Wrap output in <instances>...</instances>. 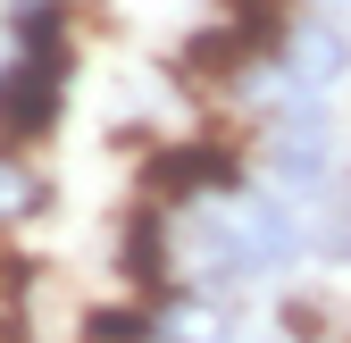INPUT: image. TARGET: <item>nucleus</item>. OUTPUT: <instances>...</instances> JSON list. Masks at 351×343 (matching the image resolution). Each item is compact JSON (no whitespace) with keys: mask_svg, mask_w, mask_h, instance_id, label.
Returning a JSON list of instances; mask_svg holds the SVG:
<instances>
[{"mask_svg":"<svg viewBox=\"0 0 351 343\" xmlns=\"http://www.w3.org/2000/svg\"><path fill=\"white\" fill-rule=\"evenodd\" d=\"M184 251H193V276L201 285H251V276H276L293 260H310L301 243V209L285 193H259V185H234L201 209H184Z\"/></svg>","mask_w":351,"mask_h":343,"instance_id":"1","label":"nucleus"},{"mask_svg":"<svg viewBox=\"0 0 351 343\" xmlns=\"http://www.w3.org/2000/svg\"><path fill=\"white\" fill-rule=\"evenodd\" d=\"M234 185H251V159H243L234 134H176V143L134 159V193L167 201V209H201V201L234 193Z\"/></svg>","mask_w":351,"mask_h":343,"instance_id":"2","label":"nucleus"},{"mask_svg":"<svg viewBox=\"0 0 351 343\" xmlns=\"http://www.w3.org/2000/svg\"><path fill=\"white\" fill-rule=\"evenodd\" d=\"M343 75H351V34H343V17L335 9H301L293 34H285V51L243 84V101H268V109L276 101H326Z\"/></svg>","mask_w":351,"mask_h":343,"instance_id":"3","label":"nucleus"},{"mask_svg":"<svg viewBox=\"0 0 351 343\" xmlns=\"http://www.w3.org/2000/svg\"><path fill=\"white\" fill-rule=\"evenodd\" d=\"M259 167L276 176V193L318 201L335 185V109L326 101H276L259 117Z\"/></svg>","mask_w":351,"mask_h":343,"instance_id":"4","label":"nucleus"},{"mask_svg":"<svg viewBox=\"0 0 351 343\" xmlns=\"http://www.w3.org/2000/svg\"><path fill=\"white\" fill-rule=\"evenodd\" d=\"M184 209H167V201H143L134 193V209L117 218V276H125V293H143V302H159V293L176 285V251H184Z\"/></svg>","mask_w":351,"mask_h":343,"instance_id":"5","label":"nucleus"},{"mask_svg":"<svg viewBox=\"0 0 351 343\" xmlns=\"http://www.w3.org/2000/svg\"><path fill=\"white\" fill-rule=\"evenodd\" d=\"M67 117V67H42V59H9L0 67V143L25 151V143H51Z\"/></svg>","mask_w":351,"mask_h":343,"instance_id":"6","label":"nucleus"},{"mask_svg":"<svg viewBox=\"0 0 351 343\" xmlns=\"http://www.w3.org/2000/svg\"><path fill=\"white\" fill-rule=\"evenodd\" d=\"M159 343H234V310H226V285L176 276V285L159 293Z\"/></svg>","mask_w":351,"mask_h":343,"instance_id":"7","label":"nucleus"},{"mask_svg":"<svg viewBox=\"0 0 351 343\" xmlns=\"http://www.w3.org/2000/svg\"><path fill=\"white\" fill-rule=\"evenodd\" d=\"M0 17H9L17 59H42V67L75 75V0H9Z\"/></svg>","mask_w":351,"mask_h":343,"instance_id":"8","label":"nucleus"},{"mask_svg":"<svg viewBox=\"0 0 351 343\" xmlns=\"http://www.w3.org/2000/svg\"><path fill=\"white\" fill-rule=\"evenodd\" d=\"M84 343H159V302H143V293L93 302L84 310Z\"/></svg>","mask_w":351,"mask_h":343,"instance_id":"9","label":"nucleus"},{"mask_svg":"<svg viewBox=\"0 0 351 343\" xmlns=\"http://www.w3.org/2000/svg\"><path fill=\"white\" fill-rule=\"evenodd\" d=\"M42 209H51V185L25 167V151H9V143H0V226L42 218Z\"/></svg>","mask_w":351,"mask_h":343,"instance_id":"10","label":"nucleus"},{"mask_svg":"<svg viewBox=\"0 0 351 343\" xmlns=\"http://www.w3.org/2000/svg\"><path fill=\"white\" fill-rule=\"evenodd\" d=\"M276 327H285L293 343H318V335H326V302H318V293H285V310H276Z\"/></svg>","mask_w":351,"mask_h":343,"instance_id":"11","label":"nucleus"},{"mask_svg":"<svg viewBox=\"0 0 351 343\" xmlns=\"http://www.w3.org/2000/svg\"><path fill=\"white\" fill-rule=\"evenodd\" d=\"M326 9H351V0H326Z\"/></svg>","mask_w":351,"mask_h":343,"instance_id":"12","label":"nucleus"},{"mask_svg":"<svg viewBox=\"0 0 351 343\" xmlns=\"http://www.w3.org/2000/svg\"><path fill=\"white\" fill-rule=\"evenodd\" d=\"M343 343H351V335H343Z\"/></svg>","mask_w":351,"mask_h":343,"instance_id":"13","label":"nucleus"}]
</instances>
